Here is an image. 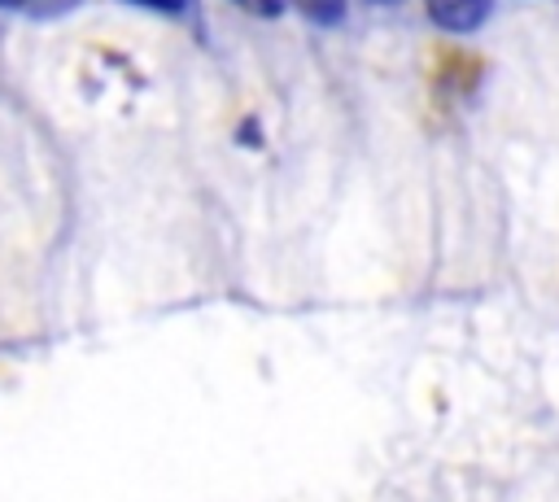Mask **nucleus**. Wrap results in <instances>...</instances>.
Instances as JSON below:
<instances>
[{"instance_id": "1", "label": "nucleus", "mask_w": 559, "mask_h": 502, "mask_svg": "<svg viewBox=\"0 0 559 502\" xmlns=\"http://www.w3.org/2000/svg\"><path fill=\"white\" fill-rule=\"evenodd\" d=\"M424 9H428V17H432L441 31H450V35H467V31L485 26L493 0H424Z\"/></svg>"}, {"instance_id": "2", "label": "nucleus", "mask_w": 559, "mask_h": 502, "mask_svg": "<svg viewBox=\"0 0 559 502\" xmlns=\"http://www.w3.org/2000/svg\"><path fill=\"white\" fill-rule=\"evenodd\" d=\"M288 4L314 26H336V22H345V9H349V0H284V9Z\"/></svg>"}, {"instance_id": "3", "label": "nucleus", "mask_w": 559, "mask_h": 502, "mask_svg": "<svg viewBox=\"0 0 559 502\" xmlns=\"http://www.w3.org/2000/svg\"><path fill=\"white\" fill-rule=\"evenodd\" d=\"M79 0H0V9L9 13H26V17H61L66 9H74Z\"/></svg>"}, {"instance_id": "4", "label": "nucleus", "mask_w": 559, "mask_h": 502, "mask_svg": "<svg viewBox=\"0 0 559 502\" xmlns=\"http://www.w3.org/2000/svg\"><path fill=\"white\" fill-rule=\"evenodd\" d=\"M236 4H240L245 13H253V17H266V22L284 13V0H236Z\"/></svg>"}, {"instance_id": "5", "label": "nucleus", "mask_w": 559, "mask_h": 502, "mask_svg": "<svg viewBox=\"0 0 559 502\" xmlns=\"http://www.w3.org/2000/svg\"><path fill=\"white\" fill-rule=\"evenodd\" d=\"M131 4L153 9V13H183V9H188V0H131Z\"/></svg>"}, {"instance_id": "6", "label": "nucleus", "mask_w": 559, "mask_h": 502, "mask_svg": "<svg viewBox=\"0 0 559 502\" xmlns=\"http://www.w3.org/2000/svg\"><path fill=\"white\" fill-rule=\"evenodd\" d=\"M371 4H397V0H371Z\"/></svg>"}]
</instances>
